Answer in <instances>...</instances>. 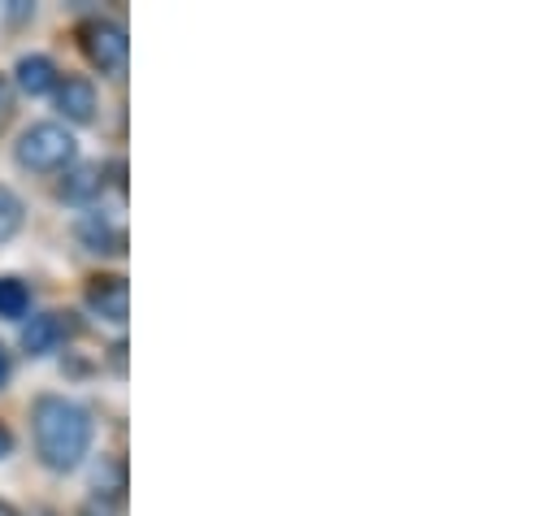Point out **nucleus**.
Listing matches in <instances>:
<instances>
[{
    "label": "nucleus",
    "instance_id": "obj_6",
    "mask_svg": "<svg viewBox=\"0 0 560 516\" xmlns=\"http://www.w3.org/2000/svg\"><path fill=\"white\" fill-rule=\"evenodd\" d=\"M79 239L96 257H122L127 253V231L109 213H83L79 218Z\"/></svg>",
    "mask_w": 560,
    "mask_h": 516
},
{
    "label": "nucleus",
    "instance_id": "obj_16",
    "mask_svg": "<svg viewBox=\"0 0 560 516\" xmlns=\"http://www.w3.org/2000/svg\"><path fill=\"white\" fill-rule=\"evenodd\" d=\"M44 516H52V513H44Z\"/></svg>",
    "mask_w": 560,
    "mask_h": 516
},
{
    "label": "nucleus",
    "instance_id": "obj_1",
    "mask_svg": "<svg viewBox=\"0 0 560 516\" xmlns=\"http://www.w3.org/2000/svg\"><path fill=\"white\" fill-rule=\"evenodd\" d=\"M31 434H35V456L44 460V469L70 473L92 452L96 421L83 403L66 399V395H39L31 403Z\"/></svg>",
    "mask_w": 560,
    "mask_h": 516
},
{
    "label": "nucleus",
    "instance_id": "obj_5",
    "mask_svg": "<svg viewBox=\"0 0 560 516\" xmlns=\"http://www.w3.org/2000/svg\"><path fill=\"white\" fill-rule=\"evenodd\" d=\"M70 335H74L70 313H39L22 326V348H26V356H52Z\"/></svg>",
    "mask_w": 560,
    "mask_h": 516
},
{
    "label": "nucleus",
    "instance_id": "obj_8",
    "mask_svg": "<svg viewBox=\"0 0 560 516\" xmlns=\"http://www.w3.org/2000/svg\"><path fill=\"white\" fill-rule=\"evenodd\" d=\"M105 187H109V178H105V165H70L66 169V178L57 183V196L66 200V204H92V200H101L105 196Z\"/></svg>",
    "mask_w": 560,
    "mask_h": 516
},
{
    "label": "nucleus",
    "instance_id": "obj_10",
    "mask_svg": "<svg viewBox=\"0 0 560 516\" xmlns=\"http://www.w3.org/2000/svg\"><path fill=\"white\" fill-rule=\"evenodd\" d=\"M26 308H31V291L18 278H0V317L18 321V317H26Z\"/></svg>",
    "mask_w": 560,
    "mask_h": 516
},
{
    "label": "nucleus",
    "instance_id": "obj_15",
    "mask_svg": "<svg viewBox=\"0 0 560 516\" xmlns=\"http://www.w3.org/2000/svg\"><path fill=\"white\" fill-rule=\"evenodd\" d=\"M0 516H22V513H18V508H13L9 500H0Z\"/></svg>",
    "mask_w": 560,
    "mask_h": 516
},
{
    "label": "nucleus",
    "instance_id": "obj_13",
    "mask_svg": "<svg viewBox=\"0 0 560 516\" xmlns=\"http://www.w3.org/2000/svg\"><path fill=\"white\" fill-rule=\"evenodd\" d=\"M9 452H13V434H9V425L0 421V460H9Z\"/></svg>",
    "mask_w": 560,
    "mask_h": 516
},
{
    "label": "nucleus",
    "instance_id": "obj_2",
    "mask_svg": "<svg viewBox=\"0 0 560 516\" xmlns=\"http://www.w3.org/2000/svg\"><path fill=\"white\" fill-rule=\"evenodd\" d=\"M74 152H79V143H74V134L61 127V122H35V127H26L22 139H18V148H13L18 165L31 169V174H66L74 165Z\"/></svg>",
    "mask_w": 560,
    "mask_h": 516
},
{
    "label": "nucleus",
    "instance_id": "obj_7",
    "mask_svg": "<svg viewBox=\"0 0 560 516\" xmlns=\"http://www.w3.org/2000/svg\"><path fill=\"white\" fill-rule=\"evenodd\" d=\"M57 109H61V118H66V122L88 127V122L96 118V109H101V96H96L92 79L70 74L66 83H57Z\"/></svg>",
    "mask_w": 560,
    "mask_h": 516
},
{
    "label": "nucleus",
    "instance_id": "obj_11",
    "mask_svg": "<svg viewBox=\"0 0 560 516\" xmlns=\"http://www.w3.org/2000/svg\"><path fill=\"white\" fill-rule=\"evenodd\" d=\"M22 218H26V209H22L18 191L0 187V244H9V239L22 231Z\"/></svg>",
    "mask_w": 560,
    "mask_h": 516
},
{
    "label": "nucleus",
    "instance_id": "obj_9",
    "mask_svg": "<svg viewBox=\"0 0 560 516\" xmlns=\"http://www.w3.org/2000/svg\"><path fill=\"white\" fill-rule=\"evenodd\" d=\"M57 61L52 57H44V52H26L22 61H18V87L26 92V96H44V92H57Z\"/></svg>",
    "mask_w": 560,
    "mask_h": 516
},
{
    "label": "nucleus",
    "instance_id": "obj_12",
    "mask_svg": "<svg viewBox=\"0 0 560 516\" xmlns=\"http://www.w3.org/2000/svg\"><path fill=\"white\" fill-rule=\"evenodd\" d=\"M9 118H13V83L0 74V130L9 127Z\"/></svg>",
    "mask_w": 560,
    "mask_h": 516
},
{
    "label": "nucleus",
    "instance_id": "obj_14",
    "mask_svg": "<svg viewBox=\"0 0 560 516\" xmlns=\"http://www.w3.org/2000/svg\"><path fill=\"white\" fill-rule=\"evenodd\" d=\"M9 374H13V361H9V352H4V343H0V390L9 383Z\"/></svg>",
    "mask_w": 560,
    "mask_h": 516
},
{
    "label": "nucleus",
    "instance_id": "obj_4",
    "mask_svg": "<svg viewBox=\"0 0 560 516\" xmlns=\"http://www.w3.org/2000/svg\"><path fill=\"white\" fill-rule=\"evenodd\" d=\"M88 308H92L101 321L122 326L127 313H131V286H127V278H122V273H96V278L88 282Z\"/></svg>",
    "mask_w": 560,
    "mask_h": 516
},
{
    "label": "nucleus",
    "instance_id": "obj_3",
    "mask_svg": "<svg viewBox=\"0 0 560 516\" xmlns=\"http://www.w3.org/2000/svg\"><path fill=\"white\" fill-rule=\"evenodd\" d=\"M79 44H83L88 61H92L101 74H109V79H122V74H127L131 44H127L122 22H114V17H88V22L79 26Z\"/></svg>",
    "mask_w": 560,
    "mask_h": 516
}]
</instances>
